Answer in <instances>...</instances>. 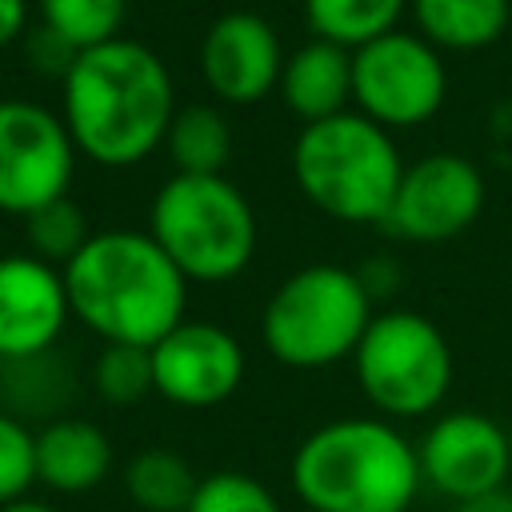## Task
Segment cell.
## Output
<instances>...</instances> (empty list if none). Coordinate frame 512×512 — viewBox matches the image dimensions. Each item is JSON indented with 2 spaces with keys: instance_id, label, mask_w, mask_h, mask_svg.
Masks as SVG:
<instances>
[{
  "instance_id": "4fadbf2b",
  "label": "cell",
  "mask_w": 512,
  "mask_h": 512,
  "mask_svg": "<svg viewBox=\"0 0 512 512\" xmlns=\"http://www.w3.org/2000/svg\"><path fill=\"white\" fill-rule=\"evenodd\" d=\"M284 44L260 12H224L200 40V76L220 104H256L280 88Z\"/></svg>"
},
{
  "instance_id": "ba28073f",
  "label": "cell",
  "mask_w": 512,
  "mask_h": 512,
  "mask_svg": "<svg viewBox=\"0 0 512 512\" xmlns=\"http://www.w3.org/2000/svg\"><path fill=\"white\" fill-rule=\"evenodd\" d=\"M448 96L444 52L420 32L392 28L352 48V108L388 132L428 124Z\"/></svg>"
},
{
  "instance_id": "f546056e",
  "label": "cell",
  "mask_w": 512,
  "mask_h": 512,
  "mask_svg": "<svg viewBox=\"0 0 512 512\" xmlns=\"http://www.w3.org/2000/svg\"><path fill=\"white\" fill-rule=\"evenodd\" d=\"M0 512H60V508H56V504H48V500L24 496V500H16V504H8V508H0Z\"/></svg>"
},
{
  "instance_id": "5bb4252c",
  "label": "cell",
  "mask_w": 512,
  "mask_h": 512,
  "mask_svg": "<svg viewBox=\"0 0 512 512\" xmlns=\"http://www.w3.org/2000/svg\"><path fill=\"white\" fill-rule=\"evenodd\" d=\"M68 320L64 268L32 252L0 256V364L48 356Z\"/></svg>"
},
{
  "instance_id": "2e32d148",
  "label": "cell",
  "mask_w": 512,
  "mask_h": 512,
  "mask_svg": "<svg viewBox=\"0 0 512 512\" xmlns=\"http://www.w3.org/2000/svg\"><path fill=\"white\" fill-rule=\"evenodd\" d=\"M112 472V440L96 420L56 416L36 428V484L80 496Z\"/></svg>"
},
{
  "instance_id": "7c38bea8",
  "label": "cell",
  "mask_w": 512,
  "mask_h": 512,
  "mask_svg": "<svg viewBox=\"0 0 512 512\" xmlns=\"http://www.w3.org/2000/svg\"><path fill=\"white\" fill-rule=\"evenodd\" d=\"M420 476L432 492L448 496L452 504L484 496L508 484L512 472V440L508 432L484 412H444L428 424L416 444Z\"/></svg>"
},
{
  "instance_id": "f1b7e54d",
  "label": "cell",
  "mask_w": 512,
  "mask_h": 512,
  "mask_svg": "<svg viewBox=\"0 0 512 512\" xmlns=\"http://www.w3.org/2000/svg\"><path fill=\"white\" fill-rule=\"evenodd\" d=\"M456 512H512V488H492L484 496H472V500H460Z\"/></svg>"
},
{
  "instance_id": "cb8c5ba5",
  "label": "cell",
  "mask_w": 512,
  "mask_h": 512,
  "mask_svg": "<svg viewBox=\"0 0 512 512\" xmlns=\"http://www.w3.org/2000/svg\"><path fill=\"white\" fill-rule=\"evenodd\" d=\"M188 512H284L268 484H260L248 472H208L196 484V496Z\"/></svg>"
},
{
  "instance_id": "d6986e66",
  "label": "cell",
  "mask_w": 512,
  "mask_h": 512,
  "mask_svg": "<svg viewBox=\"0 0 512 512\" xmlns=\"http://www.w3.org/2000/svg\"><path fill=\"white\" fill-rule=\"evenodd\" d=\"M200 476L172 448H144L124 464V492L144 512H188Z\"/></svg>"
},
{
  "instance_id": "603a6c76",
  "label": "cell",
  "mask_w": 512,
  "mask_h": 512,
  "mask_svg": "<svg viewBox=\"0 0 512 512\" xmlns=\"http://www.w3.org/2000/svg\"><path fill=\"white\" fill-rule=\"evenodd\" d=\"M24 232H28V244H32V256L64 268L92 236L88 228V216L80 212V204L72 196H60L44 208H36L32 216H24Z\"/></svg>"
},
{
  "instance_id": "484cf974",
  "label": "cell",
  "mask_w": 512,
  "mask_h": 512,
  "mask_svg": "<svg viewBox=\"0 0 512 512\" xmlns=\"http://www.w3.org/2000/svg\"><path fill=\"white\" fill-rule=\"evenodd\" d=\"M28 60H32L40 72H56V76L64 80V72H68L72 60H76V48H68L56 32H48V28L40 24V32L28 36Z\"/></svg>"
},
{
  "instance_id": "3957f363",
  "label": "cell",
  "mask_w": 512,
  "mask_h": 512,
  "mask_svg": "<svg viewBox=\"0 0 512 512\" xmlns=\"http://www.w3.org/2000/svg\"><path fill=\"white\" fill-rule=\"evenodd\" d=\"M308 512H412L424 484L416 444L384 416H340L312 428L288 464Z\"/></svg>"
},
{
  "instance_id": "7402d4cb",
  "label": "cell",
  "mask_w": 512,
  "mask_h": 512,
  "mask_svg": "<svg viewBox=\"0 0 512 512\" xmlns=\"http://www.w3.org/2000/svg\"><path fill=\"white\" fill-rule=\"evenodd\" d=\"M92 388L108 408H136L156 392L152 352L140 344H104L92 364Z\"/></svg>"
},
{
  "instance_id": "4316f807",
  "label": "cell",
  "mask_w": 512,
  "mask_h": 512,
  "mask_svg": "<svg viewBox=\"0 0 512 512\" xmlns=\"http://www.w3.org/2000/svg\"><path fill=\"white\" fill-rule=\"evenodd\" d=\"M356 276H360V284L368 288L372 304H376V300H388V296L400 288V264H396L392 256H368V260L356 268Z\"/></svg>"
},
{
  "instance_id": "d4e9b609",
  "label": "cell",
  "mask_w": 512,
  "mask_h": 512,
  "mask_svg": "<svg viewBox=\"0 0 512 512\" xmlns=\"http://www.w3.org/2000/svg\"><path fill=\"white\" fill-rule=\"evenodd\" d=\"M36 484V432L8 408H0V508L28 496Z\"/></svg>"
},
{
  "instance_id": "52a82bcc",
  "label": "cell",
  "mask_w": 512,
  "mask_h": 512,
  "mask_svg": "<svg viewBox=\"0 0 512 512\" xmlns=\"http://www.w3.org/2000/svg\"><path fill=\"white\" fill-rule=\"evenodd\" d=\"M352 372L384 420H416L440 408L452 388L448 336L412 308H384L352 352Z\"/></svg>"
},
{
  "instance_id": "4dcf8cb0",
  "label": "cell",
  "mask_w": 512,
  "mask_h": 512,
  "mask_svg": "<svg viewBox=\"0 0 512 512\" xmlns=\"http://www.w3.org/2000/svg\"><path fill=\"white\" fill-rule=\"evenodd\" d=\"M0 256H4V252H0Z\"/></svg>"
},
{
  "instance_id": "83f0119b",
  "label": "cell",
  "mask_w": 512,
  "mask_h": 512,
  "mask_svg": "<svg viewBox=\"0 0 512 512\" xmlns=\"http://www.w3.org/2000/svg\"><path fill=\"white\" fill-rule=\"evenodd\" d=\"M28 32V0H0V52Z\"/></svg>"
},
{
  "instance_id": "e0dca14e",
  "label": "cell",
  "mask_w": 512,
  "mask_h": 512,
  "mask_svg": "<svg viewBox=\"0 0 512 512\" xmlns=\"http://www.w3.org/2000/svg\"><path fill=\"white\" fill-rule=\"evenodd\" d=\"M416 32L440 52L492 48L512 24V0H412Z\"/></svg>"
},
{
  "instance_id": "9c48e42d",
  "label": "cell",
  "mask_w": 512,
  "mask_h": 512,
  "mask_svg": "<svg viewBox=\"0 0 512 512\" xmlns=\"http://www.w3.org/2000/svg\"><path fill=\"white\" fill-rule=\"evenodd\" d=\"M76 144L60 112L40 100H0V212L32 216L68 196L76 176Z\"/></svg>"
},
{
  "instance_id": "ffe728a7",
  "label": "cell",
  "mask_w": 512,
  "mask_h": 512,
  "mask_svg": "<svg viewBox=\"0 0 512 512\" xmlns=\"http://www.w3.org/2000/svg\"><path fill=\"white\" fill-rule=\"evenodd\" d=\"M412 0H304L312 36L340 48H360L396 28Z\"/></svg>"
},
{
  "instance_id": "ac0fdd59",
  "label": "cell",
  "mask_w": 512,
  "mask_h": 512,
  "mask_svg": "<svg viewBox=\"0 0 512 512\" xmlns=\"http://www.w3.org/2000/svg\"><path fill=\"white\" fill-rule=\"evenodd\" d=\"M164 152L180 176H220L232 160V124L216 104H184L168 124Z\"/></svg>"
},
{
  "instance_id": "8992f818",
  "label": "cell",
  "mask_w": 512,
  "mask_h": 512,
  "mask_svg": "<svg viewBox=\"0 0 512 512\" xmlns=\"http://www.w3.org/2000/svg\"><path fill=\"white\" fill-rule=\"evenodd\" d=\"M376 304L356 268L304 264L280 280L260 312V340L284 368H328L352 360Z\"/></svg>"
},
{
  "instance_id": "7a4b0ae2",
  "label": "cell",
  "mask_w": 512,
  "mask_h": 512,
  "mask_svg": "<svg viewBox=\"0 0 512 512\" xmlns=\"http://www.w3.org/2000/svg\"><path fill=\"white\" fill-rule=\"evenodd\" d=\"M72 316L104 344L152 348L188 308V280L140 228H104L64 264Z\"/></svg>"
},
{
  "instance_id": "6da1fadb",
  "label": "cell",
  "mask_w": 512,
  "mask_h": 512,
  "mask_svg": "<svg viewBox=\"0 0 512 512\" xmlns=\"http://www.w3.org/2000/svg\"><path fill=\"white\" fill-rule=\"evenodd\" d=\"M60 116L84 160L132 168L164 148L176 116V84L148 44L116 36L76 52L60 80Z\"/></svg>"
},
{
  "instance_id": "8fae6325",
  "label": "cell",
  "mask_w": 512,
  "mask_h": 512,
  "mask_svg": "<svg viewBox=\"0 0 512 512\" xmlns=\"http://www.w3.org/2000/svg\"><path fill=\"white\" fill-rule=\"evenodd\" d=\"M152 384L156 396L204 412L236 396L244 384V348L240 340L212 320H180L152 348Z\"/></svg>"
},
{
  "instance_id": "5b68a950",
  "label": "cell",
  "mask_w": 512,
  "mask_h": 512,
  "mask_svg": "<svg viewBox=\"0 0 512 512\" xmlns=\"http://www.w3.org/2000/svg\"><path fill=\"white\" fill-rule=\"evenodd\" d=\"M148 232L188 284L236 280L252 264L260 240L252 200L224 172L168 176L152 196Z\"/></svg>"
},
{
  "instance_id": "277c9868",
  "label": "cell",
  "mask_w": 512,
  "mask_h": 512,
  "mask_svg": "<svg viewBox=\"0 0 512 512\" xmlns=\"http://www.w3.org/2000/svg\"><path fill=\"white\" fill-rule=\"evenodd\" d=\"M292 176L304 200L328 220L384 224L404 176V160L388 128L348 108L296 132Z\"/></svg>"
},
{
  "instance_id": "30bf717a",
  "label": "cell",
  "mask_w": 512,
  "mask_h": 512,
  "mask_svg": "<svg viewBox=\"0 0 512 512\" xmlns=\"http://www.w3.org/2000/svg\"><path fill=\"white\" fill-rule=\"evenodd\" d=\"M488 200L484 172L460 152H432L404 164L396 196L384 216V232L408 244H444L468 232Z\"/></svg>"
},
{
  "instance_id": "9a60e30c",
  "label": "cell",
  "mask_w": 512,
  "mask_h": 512,
  "mask_svg": "<svg viewBox=\"0 0 512 512\" xmlns=\"http://www.w3.org/2000/svg\"><path fill=\"white\" fill-rule=\"evenodd\" d=\"M280 100L304 124H320L352 108V48L332 40H304L284 56L280 68Z\"/></svg>"
},
{
  "instance_id": "44dd1931",
  "label": "cell",
  "mask_w": 512,
  "mask_h": 512,
  "mask_svg": "<svg viewBox=\"0 0 512 512\" xmlns=\"http://www.w3.org/2000/svg\"><path fill=\"white\" fill-rule=\"evenodd\" d=\"M36 16L68 48L84 52L124 36L128 0H36Z\"/></svg>"
}]
</instances>
